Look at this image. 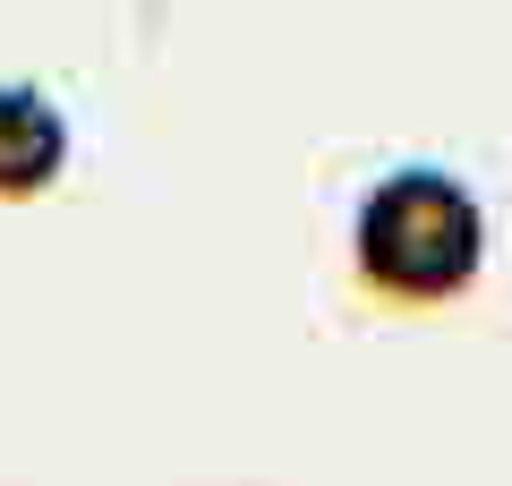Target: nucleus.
I'll use <instances>...</instances> for the list:
<instances>
[{
	"mask_svg": "<svg viewBox=\"0 0 512 486\" xmlns=\"http://www.w3.org/2000/svg\"><path fill=\"white\" fill-rule=\"evenodd\" d=\"M69 171V111L43 86L0 77V197H43Z\"/></svg>",
	"mask_w": 512,
	"mask_h": 486,
	"instance_id": "obj_2",
	"label": "nucleus"
},
{
	"mask_svg": "<svg viewBox=\"0 0 512 486\" xmlns=\"http://www.w3.org/2000/svg\"><path fill=\"white\" fill-rule=\"evenodd\" d=\"M350 265L376 299L402 307H436L461 299L487 265V205L436 171V162H410V171H384L359 197V222H350Z\"/></svg>",
	"mask_w": 512,
	"mask_h": 486,
	"instance_id": "obj_1",
	"label": "nucleus"
}]
</instances>
